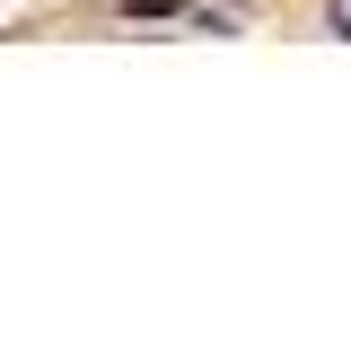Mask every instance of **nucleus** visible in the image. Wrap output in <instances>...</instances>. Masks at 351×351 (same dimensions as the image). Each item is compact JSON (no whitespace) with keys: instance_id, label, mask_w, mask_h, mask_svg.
I'll return each instance as SVG.
<instances>
[{"instance_id":"nucleus-1","label":"nucleus","mask_w":351,"mask_h":351,"mask_svg":"<svg viewBox=\"0 0 351 351\" xmlns=\"http://www.w3.org/2000/svg\"><path fill=\"white\" fill-rule=\"evenodd\" d=\"M325 27H334V36H351V0H325Z\"/></svg>"}]
</instances>
